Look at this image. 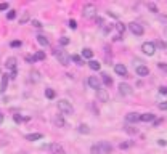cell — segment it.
Returning a JSON list of instances; mask_svg holds the SVG:
<instances>
[{"mask_svg": "<svg viewBox=\"0 0 167 154\" xmlns=\"http://www.w3.org/2000/svg\"><path fill=\"white\" fill-rule=\"evenodd\" d=\"M56 108H58L59 114H63V116H69V114L74 113L72 104H71L68 99H59V101L56 103Z\"/></svg>", "mask_w": 167, "mask_h": 154, "instance_id": "6da1fadb", "label": "cell"}, {"mask_svg": "<svg viewBox=\"0 0 167 154\" xmlns=\"http://www.w3.org/2000/svg\"><path fill=\"white\" fill-rule=\"evenodd\" d=\"M82 16L85 19H92V18H97V7L93 3H85L82 8Z\"/></svg>", "mask_w": 167, "mask_h": 154, "instance_id": "7a4b0ae2", "label": "cell"}, {"mask_svg": "<svg viewBox=\"0 0 167 154\" xmlns=\"http://www.w3.org/2000/svg\"><path fill=\"white\" fill-rule=\"evenodd\" d=\"M53 55L58 58V61H59V64L61 66H69V63H71V56L68 55L66 51H61V50H53Z\"/></svg>", "mask_w": 167, "mask_h": 154, "instance_id": "3957f363", "label": "cell"}, {"mask_svg": "<svg viewBox=\"0 0 167 154\" xmlns=\"http://www.w3.org/2000/svg\"><path fill=\"white\" fill-rule=\"evenodd\" d=\"M141 51L146 56H153L154 53H156V44H154V42H145V44L141 45Z\"/></svg>", "mask_w": 167, "mask_h": 154, "instance_id": "277c9868", "label": "cell"}, {"mask_svg": "<svg viewBox=\"0 0 167 154\" xmlns=\"http://www.w3.org/2000/svg\"><path fill=\"white\" fill-rule=\"evenodd\" d=\"M129 31L133 32L135 35H143L145 34V28H143L140 23H135V21H133V23H129Z\"/></svg>", "mask_w": 167, "mask_h": 154, "instance_id": "5b68a950", "label": "cell"}, {"mask_svg": "<svg viewBox=\"0 0 167 154\" xmlns=\"http://www.w3.org/2000/svg\"><path fill=\"white\" fill-rule=\"evenodd\" d=\"M119 93H121L122 96H129V95H132V87L129 85L127 82H122V84H119Z\"/></svg>", "mask_w": 167, "mask_h": 154, "instance_id": "8992f818", "label": "cell"}, {"mask_svg": "<svg viewBox=\"0 0 167 154\" xmlns=\"http://www.w3.org/2000/svg\"><path fill=\"white\" fill-rule=\"evenodd\" d=\"M87 82L93 90H100L101 88V80L98 79V77H95V75H90V77L87 79Z\"/></svg>", "mask_w": 167, "mask_h": 154, "instance_id": "52a82bcc", "label": "cell"}, {"mask_svg": "<svg viewBox=\"0 0 167 154\" xmlns=\"http://www.w3.org/2000/svg\"><path fill=\"white\" fill-rule=\"evenodd\" d=\"M97 98H98V101H101V103H108L109 101L108 92H106V90H103V88L97 90Z\"/></svg>", "mask_w": 167, "mask_h": 154, "instance_id": "ba28073f", "label": "cell"}, {"mask_svg": "<svg viewBox=\"0 0 167 154\" xmlns=\"http://www.w3.org/2000/svg\"><path fill=\"white\" fill-rule=\"evenodd\" d=\"M114 71L117 75H121V77H127V68H125V64H121V63H117V64L114 66Z\"/></svg>", "mask_w": 167, "mask_h": 154, "instance_id": "9c48e42d", "label": "cell"}, {"mask_svg": "<svg viewBox=\"0 0 167 154\" xmlns=\"http://www.w3.org/2000/svg\"><path fill=\"white\" fill-rule=\"evenodd\" d=\"M0 93H5V90H7L8 87V80H10V75L8 74H2V77H0Z\"/></svg>", "mask_w": 167, "mask_h": 154, "instance_id": "30bf717a", "label": "cell"}, {"mask_svg": "<svg viewBox=\"0 0 167 154\" xmlns=\"http://www.w3.org/2000/svg\"><path fill=\"white\" fill-rule=\"evenodd\" d=\"M98 148H100L101 154H111V151H112L111 144H109L108 141H101V143L98 144Z\"/></svg>", "mask_w": 167, "mask_h": 154, "instance_id": "8fae6325", "label": "cell"}, {"mask_svg": "<svg viewBox=\"0 0 167 154\" xmlns=\"http://www.w3.org/2000/svg\"><path fill=\"white\" fill-rule=\"evenodd\" d=\"M53 124H55V125H58V127H66L68 125V122H66V119H64V116H63V114H58V116L53 117Z\"/></svg>", "mask_w": 167, "mask_h": 154, "instance_id": "7c38bea8", "label": "cell"}, {"mask_svg": "<svg viewBox=\"0 0 167 154\" xmlns=\"http://www.w3.org/2000/svg\"><path fill=\"white\" fill-rule=\"evenodd\" d=\"M125 120L130 122V124H135V122H138V120H140V114L138 113H129L127 116H125Z\"/></svg>", "mask_w": 167, "mask_h": 154, "instance_id": "4fadbf2b", "label": "cell"}, {"mask_svg": "<svg viewBox=\"0 0 167 154\" xmlns=\"http://www.w3.org/2000/svg\"><path fill=\"white\" fill-rule=\"evenodd\" d=\"M50 149H52V154H66L64 153V148L58 143H53L52 146H50Z\"/></svg>", "mask_w": 167, "mask_h": 154, "instance_id": "5bb4252c", "label": "cell"}, {"mask_svg": "<svg viewBox=\"0 0 167 154\" xmlns=\"http://www.w3.org/2000/svg\"><path fill=\"white\" fill-rule=\"evenodd\" d=\"M16 63H18V59L14 58V56H10V58H7V61H5V66L13 71V69H16Z\"/></svg>", "mask_w": 167, "mask_h": 154, "instance_id": "9a60e30c", "label": "cell"}, {"mask_svg": "<svg viewBox=\"0 0 167 154\" xmlns=\"http://www.w3.org/2000/svg\"><path fill=\"white\" fill-rule=\"evenodd\" d=\"M154 114L153 113H145V114H140V120L141 122H151V120H154Z\"/></svg>", "mask_w": 167, "mask_h": 154, "instance_id": "2e32d148", "label": "cell"}, {"mask_svg": "<svg viewBox=\"0 0 167 154\" xmlns=\"http://www.w3.org/2000/svg\"><path fill=\"white\" fill-rule=\"evenodd\" d=\"M26 141H37V140H42L43 138V135L42 133H29V135H26Z\"/></svg>", "mask_w": 167, "mask_h": 154, "instance_id": "e0dca14e", "label": "cell"}, {"mask_svg": "<svg viewBox=\"0 0 167 154\" xmlns=\"http://www.w3.org/2000/svg\"><path fill=\"white\" fill-rule=\"evenodd\" d=\"M35 39H37V44L42 45V47H48V45H50V40L45 37V35H37Z\"/></svg>", "mask_w": 167, "mask_h": 154, "instance_id": "ac0fdd59", "label": "cell"}, {"mask_svg": "<svg viewBox=\"0 0 167 154\" xmlns=\"http://www.w3.org/2000/svg\"><path fill=\"white\" fill-rule=\"evenodd\" d=\"M77 132L82 133V135H88V133H90V127H88L87 124H80V125L77 127Z\"/></svg>", "mask_w": 167, "mask_h": 154, "instance_id": "d6986e66", "label": "cell"}, {"mask_svg": "<svg viewBox=\"0 0 167 154\" xmlns=\"http://www.w3.org/2000/svg\"><path fill=\"white\" fill-rule=\"evenodd\" d=\"M101 82L104 84V85H112V79H111V75L109 74H106V72H103V74H101Z\"/></svg>", "mask_w": 167, "mask_h": 154, "instance_id": "ffe728a7", "label": "cell"}, {"mask_svg": "<svg viewBox=\"0 0 167 154\" xmlns=\"http://www.w3.org/2000/svg\"><path fill=\"white\" fill-rule=\"evenodd\" d=\"M137 74H138L140 77H145V75L150 74V69L146 68V66H138V68H137Z\"/></svg>", "mask_w": 167, "mask_h": 154, "instance_id": "44dd1931", "label": "cell"}, {"mask_svg": "<svg viewBox=\"0 0 167 154\" xmlns=\"http://www.w3.org/2000/svg\"><path fill=\"white\" fill-rule=\"evenodd\" d=\"M80 56H82V58H87V59H92L93 58V50H92V48H84Z\"/></svg>", "mask_w": 167, "mask_h": 154, "instance_id": "7402d4cb", "label": "cell"}, {"mask_svg": "<svg viewBox=\"0 0 167 154\" xmlns=\"http://www.w3.org/2000/svg\"><path fill=\"white\" fill-rule=\"evenodd\" d=\"M29 77H31V82H39V80H40V77H42V75H40V72H39V71H31V74H29Z\"/></svg>", "mask_w": 167, "mask_h": 154, "instance_id": "603a6c76", "label": "cell"}, {"mask_svg": "<svg viewBox=\"0 0 167 154\" xmlns=\"http://www.w3.org/2000/svg\"><path fill=\"white\" fill-rule=\"evenodd\" d=\"M88 66H90V69H93V71H100L101 69V64L97 61V59H90V61H88Z\"/></svg>", "mask_w": 167, "mask_h": 154, "instance_id": "cb8c5ba5", "label": "cell"}, {"mask_svg": "<svg viewBox=\"0 0 167 154\" xmlns=\"http://www.w3.org/2000/svg\"><path fill=\"white\" fill-rule=\"evenodd\" d=\"M13 119H14V122L21 124V122H28L29 117H26V116H19V114H13Z\"/></svg>", "mask_w": 167, "mask_h": 154, "instance_id": "d4e9b609", "label": "cell"}, {"mask_svg": "<svg viewBox=\"0 0 167 154\" xmlns=\"http://www.w3.org/2000/svg\"><path fill=\"white\" fill-rule=\"evenodd\" d=\"M124 132H125V133H129V135H137V133H138V130H137L135 127H129V125L124 127Z\"/></svg>", "mask_w": 167, "mask_h": 154, "instance_id": "484cf974", "label": "cell"}, {"mask_svg": "<svg viewBox=\"0 0 167 154\" xmlns=\"http://www.w3.org/2000/svg\"><path fill=\"white\" fill-rule=\"evenodd\" d=\"M45 96H47L48 99H53V98L56 96L55 90H53V88H45Z\"/></svg>", "mask_w": 167, "mask_h": 154, "instance_id": "4316f807", "label": "cell"}, {"mask_svg": "<svg viewBox=\"0 0 167 154\" xmlns=\"http://www.w3.org/2000/svg\"><path fill=\"white\" fill-rule=\"evenodd\" d=\"M133 143L132 141H122V143H119V148L121 149H129V148H132Z\"/></svg>", "mask_w": 167, "mask_h": 154, "instance_id": "83f0119b", "label": "cell"}, {"mask_svg": "<svg viewBox=\"0 0 167 154\" xmlns=\"http://www.w3.org/2000/svg\"><path fill=\"white\" fill-rule=\"evenodd\" d=\"M42 59H45V53L43 51H37L34 55V61H42Z\"/></svg>", "mask_w": 167, "mask_h": 154, "instance_id": "f1b7e54d", "label": "cell"}, {"mask_svg": "<svg viewBox=\"0 0 167 154\" xmlns=\"http://www.w3.org/2000/svg\"><path fill=\"white\" fill-rule=\"evenodd\" d=\"M71 59H72L74 63H76L77 66H82L84 63H82V56H79V55H74V56H71Z\"/></svg>", "mask_w": 167, "mask_h": 154, "instance_id": "f546056e", "label": "cell"}, {"mask_svg": "<svg viewBox=\"0 0 167 154\" xmlns=\"http://www.w3.org/2000/svg\"><path fill=\"white\" fill-rule=\"evenodd\" d=\"M116 29H117V34H119V35H122V32L125 31V24L117 23V24H116Z\"/></svg>", "mask_w": 167, "mask_h": 154, "instance_id": "4dcf8cb0", "label": "cell"}, {"mask_svg": "<svg viewBox=\"0 0 167 154\" xmlns=\"http://www.w3.org/2000/svg\"><path fill=\"white\" fill-rule=\"evenodd\" d=\"M31 19V16H29V13H24L23 15V18L19 19V24H24V23H28V21Z\"/></svg>", "mask_w": 167, "mask_h": 154, "instance_id": "1f68e13d", "label": "cell"}, {"mask_svg": "<svg viewBox=\"0 0 167 154\" xmlns=\"http://www.w3.org/2000/svg\"><path fill=\"white\" fill-rule=\"evenodd\" d=\"M148 8H150V11H151V13H159V10H157V7H156V5H154V3H148Z\"/></svg>", "mask_w": 167, "mask_h": 154, "instance_id": "d6a6232c", "label": "cell"}, {"mask_svg": "<svg viewBox=\"0 0 167 154\" xmlns=\"http://www.w3.org/2000/svg\"><path fill=\"white\" fill-rule=\"evenodd\" d=\"M90 154H101V151H100V148H98V144H93V146H92Z\"/></svg>", "mask_w": 167, "mask_h": 154, "instance_id": "836d02e7", "label": "cell"}, {"mask_svg": "<svg viewBox=\"0 0 167 154\" xmlns=\"http://www.w3.org/2000/svg\"><path fill=\"white\" fill-rule=\"evenodd\" d=\"M14 18H16V11L14 10H10L7 13V19H14Z\"/></svg>", "mask_w": 167, "mask_h": 154, "instance_id": "e575fe53", "label": "cell"}, {"mask_svg": "<svg viewBox=\"0 0 167 154\" xmlns=\"http://www.w3.org/2000/svg\"><path fill=\"white\" fill-rule=\"evenodd\" d=\"M59 45H64V47L69 45V39H68V37H61V39H59Z\"/></svg>", "mask_w": 167, "mask_h": 154, "instance_id": "d590c367", "label": "cell"}, {"mask_svg": "<svg viewBox=\"0 0 167 154\" xmlns=\"http://www.w3.org/2000/svg\"><path fill=\"white\" fill-rule=\"evenodd\" d=\"M157 68H159L161 71L167 72V63H157Z\"/></svg>", "mask_w": 167, "mask_h": 154, "instance_id": "8d00e7d4", "label": "cell"}, {"mask_svg": "<svg viewBox=\"0 0 167 154\" xmlns=\"http://www.w3.org/2000/svg\"><path fill=\"white\" fill-rule=\"evenodd\" d=\"M133 66H135V68H138V66H145V63L140 61L138 58H133Z\"/></svg>", "mask_w": 167, "mask_h": 154, "instance_id": "74e56055", "label": "cell"}, {"mask_svg": "<svg viewBox=\"0 0 167 154\" xmlns=\"http://www.w3.org/2000/svg\"><path fill=\"white\" fill-rule=\"evenodd\" d=\"M157 108H159L161 111H167V101H162V103H159V104H157Z\"/></svg>", "mask_w": 167, "mask_h": 154, "instance_id": "f35d334b", "label": "cell"}, {"mask_svg": "<svg viewBox=\"0 0 167 154\" xmlns=\"http://www.w3.org/2000/svg\"><path fill=\"white\" fill-rule=\"evenodd\" d=\"M97 19V24H98V28H103V24H104V21H103V18H95Z\"/></svg>", "mask_w": 167, "mask_h": 154, "instance_id": "ab89813d", "label": "cell"}, {"mask_svg": "<svg viewBox=\"0 0 167 154\" xmlns=\"http://www.w3.org/2000/svg\"><path fill=\"white\" fill-rule=\"evenodd\" d=\"M32 26L34 28H42V23L39 19H32Z\"/></svg>", "mask_w": 167, "mask_h": 154, "instance_id": "60d3db41", "label": "cell"}, {"mask_svg": "<svg viewBox=\"0 0 167 154\" xmlns=\"http://www.w3.org/2000/svg\"><path fill=\"white\" fill-rule=\"evenodd\" d=\"M5 10H8V3H7V2L0 3V11H5Z\"/></svg>", "mask_w": 167, "mask_h": 154, "instance_id": "b9f144b4", "label": "cell"}, {"mask_svg": "<svg viewBox=\"0 0 167 154\" xmlns=\"http://www.w3.org/2000/svg\"><path fill=\"white\" fill-rule=\"evenodd\" d=\"M69 28H71V29H76V28H77V23H76L74 19H69Z\"/></svg>", "mask_w": 167, "mask_h": 154, "instance_id": "7bdbcfd3", "label": "cell"}, {"mask_svg": "<svg viewBox=\"0 0 167 154\" xmlns=\"http://www.w3.org/2000/svg\"><path fill=\"white\" fill-rule=\"evenodd\" d=\"M10 47H21V42H19V40H14V42H10Z\"/></svg>", "mask_w": 167, "mask_h": 154, "instance_id": "ee69618b", "label": "cell"}, {"mask_svg": "<svg viewBox=\"0 0 167 154\" xmlns=\"http://www.w3.org/2000/svg\"><path fill=\"white\" fill-rule=\"evenodd\" d=\"M159 93L161 95H167V87H159Z\"/></svg>", "mask_w": 167, "mask_h": 154, "instance_id": "f6af8a7d", "label": "cell"}, {"mask_svg": "<svg viewBox=\"0 0 167 154\" xmlns=\"http://www.w3.org/2000/svg\"><path fill=\"white\" fill-rule=\"evenodd\" d=\"M157 144H159V146H167V141L161 138V140H157Z\"/></svg>", "mask_w": 167, "mask_h": 154, "instance_id": "bcb514c9", "label": "cell"}, {"mask_svg": "<svg viewBox=\"0 0 167 154\" xmlns=\"http://www.w3.org/2000/svg\"><path fill=\"white\" fill-rule=\"evenodd\" d=\"M10 79H16V69H13V71L10 72Z\"/></svg>", "mask_w": 167, "mask_h": 154, "instance_id": "7dc6e473", "label": "cell"}, {"mask_svg": "<svg viewBox=\"0 0 167 154\" xmlns=\"http://www.w3.org/2000/svg\"><path fill=\"white\" fill-rule=\"evenodd\" d=\"M26 61H28V63H34V56H26Z\"/></svg>", "mask_w": 167, "mask_h": 154, "instance_id": "c3c4849f", "label": "cell"}, {"mask_svg": "<svg viewBox=\"0 0 167 154\" xmlns=\"http://www.w3.org/2000/svg\"><path fill=\"white\" fill-rule=\"evenodd\" d=\"M108 13H109V16H112V18H117V15H116V13H112V11H108Z\"/></svg>", "mask_w": 167, "mask_h": 154, "instance_id": "681fc988", "label": "cell"}, {"mask_svg": "<svg viewBox=\"0 0 167 154\" xmlns=\"http://www.w3.org/2000/svg\"><path fill=\"white\" fill-rule=\"evenodd\" d=\"M3 122V116H2V114H0V124Z\"/></svg>", "mask_w": 167, "mask_h": 154, "instance_id": "f907efd6", "label": "cell"}, {"mask_svg": "<svg viewBox=\"0 0 167 154\" xmlns=\"http://www.w3.org/2000/svg\"><path fill=\"white\" fill-rule=\"evenodd\" d=\"M164 35H166V39H167V28H166V31H164Z\"/></svg>", "mask_w": 167, "mask_h": 154, "instance_id": "816d5d0a", "label": "cell"}]
</instances>
